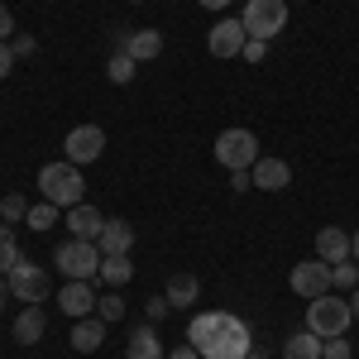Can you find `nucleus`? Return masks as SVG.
I'll use <instances>...</instances> for the list:
<instances>
[{"instance_id": "f257e3e1", "label": "nucleus", "mask_w": 359, "mask_h": 359, "mask_svg": "<svg viewBox=\"0 0 359 359\" xmlns=\"http://www.w3.org/2000/svg\"><path fill=\"white\" fill-rule=\"evenodd\" d=\"M187 345H192L201 359H249L254 335H249V326L235 311H206V316H192Z\"/></svg>"}, {"instance_id": "f03ea898", "label": "nucleus", "mask_w": 359, "mask_h": 359, "mask_svg": "<svg viewBox=\"0 0 359 359\" xmlns=\"http://www.w3.org/2000/svg\"><path fill=\"white\" fill-rule=\"evenodd\" d=\"M39 192L48 196L53 206H67V211L82 206V196H86L82 168L67 163V158H62V163H43V168H39Z\"/></svg>"}, {"instance_id": "7ed1b4c3", "label": "nucleus", "mask_w": 359, "mask_h": 359, "mask_svg": "<svg viewBox=\"0 0 359 359\" xmlns=\"http://www.w3.org/2000/svg\"><path fill=\"white\" fill-rule=\"evenodd\" d=\"M350 321H355V306L345 302V297H316V302H306V331L321 335V340H331V335H345L350 331Z\"/></svg>"}, {"instance_id": "20e7f679", "label": "nucleus", "mask_w": 359, "mask_h": 359, "mask_svg": "<svg viewBox=\"0 0 359 359\" xmlns=\"http://www.w3.org/2000/svg\"><path fill=\"white\" fill-rule=\"evenodd\" d=\"M259 158H264V154H259L254 130H221V135H216V163L221 168H230V172H249Z\"/></svg>"}, {"instance_id": "39448f33", "label": "nucleus", "mask_w": 359, "mask_h": 359, "mask_svg": "<svg viewBox=\"0 0 359 359\" xmlns=\"http://www.w3.org/2000/svg\"><path fill=\"white\" fill-rule=\"evenodd\" d=\"M245 34L249 39H278L287 29V0H245Z\"/></svg>"}, {"instance_id": "423d86ee", "label": "nucleus", "mask_w": 359, "mask_h": 359, "mask_svg": "<svg viewBox=\"0 0 359 359\" xmlns=\"http://www.w3.org/2000/svg\"><path fill=\"white\" fill-rule=\"evenodd\" d=\"M101 249H96V240H67V245H57L53 264L62 278H96L101 273Z\"/></svg>"}, {"instance_id": "0eeeda50", "label": "nucleus", "mask_w": 359, "mask_h": 359, "mask_svg": "<svg viewBox=\"0 0 359 359\" xmlns=\"http://www.w3.org/2000/svg\"><path fill=\"white\" fill-rule=\"evenodd\" d=\"M5 283H10V297H20V302H29V306H39L53 292V278L43 273L39 264H29V259H20V264L5 273Z\"/></svg>"}, {"instance_id": "6e6552de", "label": "nucleus", "mask_w": 359, "mask_h": 359, "mask_svg": "<svg viewBox=\"0 0 359 359\" xmlns=\"http://www.w3.org/2000/svg\"><path fill=\"white\" fill-rule=\"evenodd\" d=\"M62 154H67V163H96L101 154H106V130L101 125H77V130H67L62 139Z\"/></svg>"}, {"instance_id": "1a4fd4ad", "label": "nucleus", "mask_w": 359, "mask_h": 359, "mask_svg": "<svg viewBox=\"0 0 359 359\" xmlns=\"http://www.w3.org/2000/svg\"><path fill=\"white\" fill-rule=\"evenodd\" d=\"M292 292L306 297V302H316V297H326L331 292V264H321V259H302L297 269H292Z\"/></svg>"}, {"instance_id": "9d476101", "label": "nucleus", "mask_w": 359, "mask_h": 359, "mask_svg": "<svg viewBox=\"0 0 359 359\" xmlns=\"http://www.w3.org/2000/svg\"><path fill=\"white\" fill-rule=\"evenodd\" d=\"M96 302H101V297H96L91 278H67V287L57 292V306H62L72 321H77V316H91V311H96Z\"/></svg>"}, {"instance_id": "9b49d317", "label": "nucleus", "mask_w": 359, "mask_h": 359, "mask_svg": "<svg viewBox=\"0 0 359 359\" xmlns=\"http://www.w3.org/2000/svg\"><path fill=\"white\" fill-rule=\"evenodd\" d=\"M245 25L240 20H221V25L206 34V48H211V57H240L245 53Z\"/></svg>"}, {"instance_id": "f8f14e48", "label": "nucleus", "mask_w": 359, "mask_h": 359, "mask_svg": "<svg viewBox=\"0 0 359 359\" xmlns=\"http://www.w3.org/2000/svg\"><path fill=\"white\" fill-rule=\"evenodd\" d=\"M249 182L264 187V192H283V187L292 182V168L283 163V158H259V163L249 168Z\"/></svg>"}, {"instance_id": "ddd939ff", "label": "nucleus", "mask_w": 359, "mask_h": 359, "mask_svg": "<svg viewBox=\"0 0 359 359\" xmlns=\"http://www.w3.org/2000/svg\"><path fill=\"white\" fill-rule=\"evenodd\" d=\"M130 245H135V230H130V221H111V216H106L101 235H96V249L111 259V254H130Z\"/></svg>"}, {"instance_id": "4468645a", "label": "nucleus", "mask_w": 359, "mask_h": 359, "mask_svg": "<svg viewBox=\"0 0 359 359\" xmlns=\"http://www.w3.org/2000/svg\"><path fill=\"white\" fill-rule=\"evenodd\" d=\"M106 345V321L101 316H77V326H72V350L77 355H91V350H101Z\"/></svg>"}, {"instance_id": "2eb2a0df", "label": "nucleus", "mask_w": 359, "mask_h": 359, "mask_svg": "<svg viewBox=\"0 0 359 359\" xmlns=\"http://www.w3.org/2000/svg\"><path fill=\"white\" fill-rule=\"evenodd\" d=\"M316 259H321V264H340V259H350V235H345L340 225H326V230L316 235Z\"/></svg>"}, {"instance_id": "dca6fc26", "label": "nucleus", "mask_w": 359, "mask_h": 359, "mask_svg": "<svg viewBox=\"0 0 359 359\" xmlns=\"http://www.w3.org/2000/svg\"><path fill=\"white\" fill-rule=\"evenodd\" d=\"M101 225H106V216H101L96 206H86V201L67 211V230H72V240H96V235H101Z\"/></svg>"}, {"instance_id": "f3484780", "label": "nucleus", "mask_w": 359, "mask_h": 359, "mask_svg": "<svg viewBox=\"0 0 359 359\" xmlns=\"http://www.w3.org/2000/svg\"><path fill=\"white\" fill-rule=\"evenodd\" d=\"M120 53H130L135 62H149V57L163 53V34H158V29H135V34L125 39V48H120Z\"/></svg>"}, {"instance_id": "a211bd4d", "label": "nucleus", "mask_w": 359, "mask_h": 359, "mask_svg": "<svg viewBox=\"0 0 359 359\" xmlns=\"http://www.w3.org/2000/svg\"><path fill=\"white\" fill-rule=\"evenodd\" d=\"M125 359H168L158 331H154V326H135V331H130V350H125Z\"/></svg>"}, {"instance_id": "6ab92c4d", "label": "nucleus", "mask_w": 359, "mask_h": 359, "mask_svg": "<svg viewBox=\"0 0 359 359\" xmlns=\"http://www.w3.org/2000/svg\"><path fill=\"white\" fill-rule=\"evenodd\" d=\"M43 326H48V321H43V306H25V311H20V316H15V340H20V345H39V340H43Z\"/></svg>"}, {"instance_id": "aec40b11", "label": "nucleus", "mask_w": 359, "mask_h": 359, "mask_svg": "<svg viewBox=\"0 0 359 359\" xmlns=\"http://www.w3.org/2000/svg\"><path fill=\"white\" fill-rule=\"evenodd\" d=\"M283 359H321V335H311L306 326L292 331L283 340Z\"/></svg>"}, {"instance_id": "412c9836", "label": "nucleus", "mask_w": 359, "mask_h": 359, "mask_svg": "<svg viewBox=\"0 0 359 359\" xmlns=\"http://www.w3.org/2000/svg\"><path fill=\"white\" fill-rule=\"evenodd\" d=\"M101 283H106V287H125V283H130V278H135V259H130V254H111V259H101Z\"/></svg>"}, {"instance_id": "4be33fe9", "label": "nucleus", "mask_w": 359, "mask_h": 359, "mask_svg": "<svg viewBox=\"0 0 359 359\" xmlns=\"http://www.w3.org/2000/svg\"><path fill=\"white\" fill-rule=\"evenodd\" d=\"M172 306H192L196 297H201V283H196L192 273H172L168 278V292H163Z\"/></svg>"}, {"instance_id": "5701e85b", "label": "nucleus", "mask_w": 359, "mask_h": 359, "mask_svg": "<svg viewBox=\"0 0 359 359\" xmlns=\"http://www.w3.org/2000/svg\"><path fill=\"white\" fill-rule=\"evenodd\" d=\"M20 259H25V254H20V245H15V230H10V225H0V278L10 273Z\"/></svg>"}, {"instance_id": "b1692460", "label": "nucleus", "mask_w": 359, "mask_h": 359, "mask_svg": "<svg viewBox=\"0 0 359 359\" xmlns=\"http://www.w3.org/2000/svg\"><path fill=\"white\" fill-rule=\"evenodd\" d=\"M331 287H340V292H355V287H359L355 259H340V264H331Z\"/></svg>"}, {"instance_id": "393cba45", "label": "nucleus", "mask_w": 359, "mask_h": 359, "mask_svg": "<svg viewBox=\"0 0 359 359\" xmlns=\"http://www.w3.org/2000/svg\"><path fill=\"white\" fill-rule=\"evenodd\" d=\"M25 221L34 225V230H53V225H57V206H53V201H43V206H29Z\"/></svg>"}, {"instance_id": "a878e982", "label": "nucleus", "mask_w": 359, "mask_h": 359, "mask_svg": "<svg viewBox=\"0 0 359 359\" xmlns=\"http://www.w3.org/2000/svg\"><path fill=\"white\" fill-rule=\"evenodd\" d=\"M106 72H111V82H120V86H125V82H135V57H130V53H115Z\"/></svg>"}, {"instance_id": "bb28decb", "label": "nucleus", "mask_w": 359, "mask_h": 359, "mask_svg": "<svg viewBox=\"0 0 359 359\" xmlns=\"http://www.w3.org/2000/svg\"><path fill=\"white\" fill-rule=\"evenodd\" d=\"M96 316H101V321H106V326H111V321H120V316H125V302H120V297H115V292H106V297H101V302H96Z\"/></svg>"}, {"instance_id": "cd10ccee", "label": "nucleus", "mask_w": 359, "mask_h": 359, "mask_svg": "<svg viewBox=\"0 0 359 359\" xmlns=\"http://www.w3.org/2000/svg\"><path fill=\"white\" fill-rule=\"evenodd\" d=\"M0 216H5V221H25V216H29V201L20 192H10L5 201H0Z\"/></svg>"}, {"instance_id": "c85d7f7f", "label": "nucleus", "mask_w": 359, "mask_h": 359, "mask_svg": "<svg viewBox=\"0 0 359 359\" xmlns=\"http://www.w3.org/2000/svg\"><path fill=\"white\" fill-rule=\"evenodd\" d=\"M321 359H350V340H345V335L321 340Z\"/></svg>"}, {"instance_id": "c756f323", "label": "nucleus", "mask_w": 359, "mask_h": 359, "mask_svg": "<svg viewBox=\"0 0 359 359\" xmlns=\"http://www.w3.org/2000/svg\"><path fill=\"white\" fill-rule=\"evenodd\" d=\"M269 57V43L264 39H245V62H264Z\"/></svg>"}, {"instance_id": "7c9ffc66", "label": "nucleus", "mask_w": 359, "mask_h": 359, "mask_svg": "<svg viewBox=\"0 0 359 359\" xmlns=\"http://www.w3.org/2000/svg\"><path fill=\"white\" fill-rule=\"evenodd\" d=\"M10 67H15V48H10V43H0V82L10 77Z\"/></svg>"}, {"instance_id": "2f4dec72", "label": "nucleus", "mask_w": 359, "mask_h": 359, "mask_svg": "<svg viewBox=\"0 0 359 359\" xmlns=\"http://www.w3.org/2000/svg\"><path fill=\"white\" fill-rule=\"evenodd\" d=\"M10 34H15V15H10V10H5V5H0V43H5V39H10Z\"/></svg>"}, {"instance_id": "473e14b6", "label": "nucleus", "mask_w": 359, "mask_h": 359, "mask_svg": "<svg viewBox=\"0 0 359 359\" xmlns=\"http://www.w3.org/2000/svg\"><path fill=\"white\" fill-rule=\"evenodd\" d=\"M34 48H39V43H34L29 34H20V39H15V57H29V53H34Z\"/></svg>"}, {"instance_id": "72a5a7b5", "label": "nucleus", "mask_w": 359, "mask_h": 359, "mask_svg": "<svg viewBox=\"0 0 359 359\" xmlns=\"http://www.w3.org/2000/svg\"><path fill=\"white\" fill-rule=\"evenodd\" d=\"M168 306H172L168 297H154V302H149V321H158V316H168Z\"/></svg>"}, {"instance_id": "f704fd0d", "label": "nucleus", "mask_w": 359, "mask_h": 359, "mask_svg": "<svg viewBox=\"0 0 359 359\" xmlns=\"http://www.w3.org/2000/svg\"><path fill=\"white\" fill-rule=\"evenodd\" d=\"M168 359H201V355H196L192 345H182V350H172V355H168Z\"/></svg>"}, {"instance_id": "c9c22d12", "label": "nucleus", "mask_w": 359, "mask_h": 359, "mask_svg": "<svg viewBox=\"0 0 359 359\" xmlns=\"http://www.w3.org/2000/svg\"><path fill=\"white\" fill-rule=\"evenodd\" d=\"M350 259H359V230L350 235Z\"/></svg>"}, {"instance_id": "e433bc0d", "label": "nucleus", "mask_w": 359, "mask_h": 359, "mask_svg": "<svg viewBox=\"0 0 359 359\" xmlns=\"http://www.w3.org/2000/svg\"><path fill=\"white\" fill-rule=\"evenodd\" d=\"M5 297H10V283L0 278V311H5Z\"/></svg>"}, {"instance_id": "4c0bfd02", "label": "nucleus", "mask_w": 359, "mask_h": 359, "mask_svg": "<svg viewBox=\"0 0 359 359\" xmlns=\"http://www.w3.org/2000/svg\"><path fill=\"white\" fill-rule=\"evenodd\" d=\"M201 5H206V10H225L230 0H201Z\"/></svg>"}, {"instance_id": "58836bf2", "label": "nucleus", "mask_w": 359, "mask_h": 359, "mask_svg": "<svg viewBox=\"0 0 359 359\" xmlns=\"http://www.w3.org/2000/svg\"><path fill=\"white\" fill-rule=\"evenodd\" d=\"M350 306H355V316H359V287H355V302H350Z\"/></svg>"}, {"instance_id": "ea45409f", "label": "nucleus", "mask_w": 359, "mask_h": 359, "mask_svg": "<svg viewBox=\"0 0 359 359\" xmlns=\"http://www.w3.org/2000/svg\"><path fill=\"white\" fill-rule=\"evenodd\" d=\"M287 5H292V0H287ZM297 5H306V0H297Z\"/></svg>"}, {"instance_id": "a19ab883", "label": "nucleus", "mask_w": 359, "mask_h": 359, "mask_svg": "<svg viewBox=\"0 0 359 359\" xmlns=\"http://www.w3.org/2000/svg\"><path fill=\"white\" fill-rule=\"evenodd\" d=\"M130 5H139V0H130Z\"/></svg>"}, {"instance_id": "79ce46f5", "label": "nucleus", "mask_w": 359, "mask_h": 359, "mask_svg": "<svg viewBox=\"0 0 359 359\" xmlns=\"http://www.w3.org/2000/svg\"><path fill=\"white\" fill-rule=\"evenodd\" d=\"M249 359H254V355H249Z\"/></svg>"}]
</instances>
